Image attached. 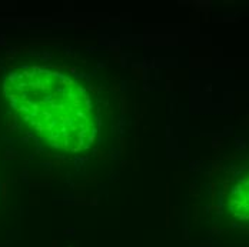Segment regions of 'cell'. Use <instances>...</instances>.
<instances>
[{
  "label": "cell",
  "mask_w": 249,
  "mask_h": 247,
  "mask_svg": "<svg viewBox=\"0 0 249 247\" xmlns=\"http://www.w3.org/2000/svg\"><path fill=\"white\" fill-rule=\"evenodd\" d=\"M3 96L26 129L50 148L82 153L98 140L95 101L71 74L46 66H19L6 74Z\"/></svg>",
  "instance_id": "6da1fadb"
}]
</instances>
